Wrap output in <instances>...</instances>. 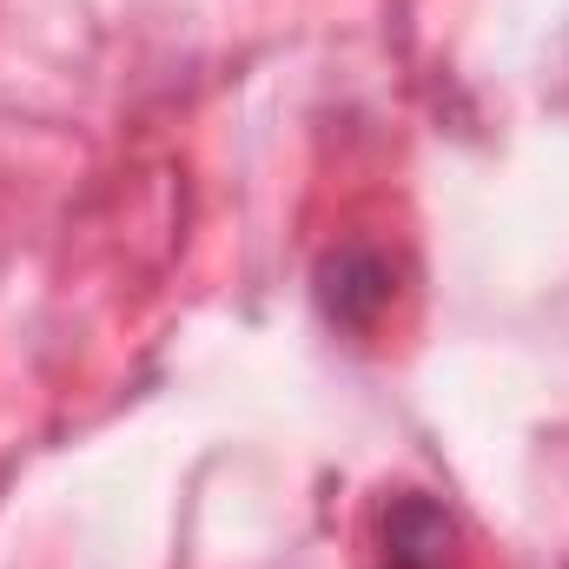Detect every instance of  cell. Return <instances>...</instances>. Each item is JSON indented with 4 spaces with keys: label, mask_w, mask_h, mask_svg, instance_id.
I'll list each match as a JSON object with an SVG mask.
<instances>
[{
    "label": "cell",
    "mask_w": 569,
    "mask_h": 569,
    "mask_svg": "<svg viewBox=\"0 0 569 569\" xmlns=\"http://www.w3.org/2000/svg\"><path fill=\"white\" fill-rule=\"evenodd\" d=\"M457 517L425 490H391L378 503V569H450Z\"/></svg>",
    "instance_id": "2"
},
{
    "label": "cell",
    "mask_w": 569,
    "mask_h": 569,
    "mask_svg": "<svg viewBox=\"0 0 569 569\" xmlns=\"http://www.w3.org/2000/svg\"><path fill=\"white\" fill-rule=\"evenodd\" d=\"M391 291H398V272L378 246H338L318 259V311L338 331H371L391 311Z\"/></svg>",
    "instance_id": "1"
}]
</instances>
